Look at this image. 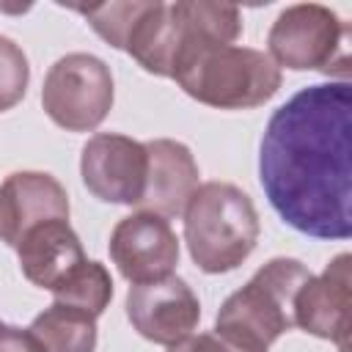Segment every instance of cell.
Returning <instances> with one entry per match:
<instances>
[{
  "label": "cell",
  "mask_w": 352,
  "mask_h": 352,
  "mask_svg": "<svg viewBox=\"0 0 352 352\" xmlns=\"http://www.w3.org/2000/svg\"><path fill=\"white\" fill-rule=\"evenodd\" d=\"M349 80L300 88L270 116L258 146V182L270 206L294 231L314 239H349Z\"/></svg>",
  "instance_id": "1"
},
{
  "label": "cell",
  "mask_w": 352,
  "mask_h": 352,
  "mask_svg": "<svg viewBox=\"0 0 352 352\" xmlns=\"http://www.w3.org/2000/svg\"><path fill=\"white\" fill-rule=\"evenodd\" d=\"M170 80L206 107L253 110L278 94L283 74L261 50L239 44H192L176 58Z\"/></svg>",
  "instance_id": "2"
},
{
  "label": "cell",
  "mask_w": 352,
  "mask_h": 352,
  "mask_svg": "<svg viewBox=\"0 0 352 352\" xmlns=\"http://www.w3.org/2000/svg\"><path fill=\"white\" fill-rule=\"evenodd\" d=\"M184 242L195 267L223 275L248 261L258 242V212L250 195L231 182H204L184 212Z\"/></svg>",
  "instance_id": "3"
},
{
  "label": "cell",
  "mask_w": 352,
  "mask_h": 352,
  "mask_svg": "<svg viewBox=\"0 0 352 352\" xmlns=\"http://www.w3.org/2000/svg\"><path fill=\"white\" fill-rule=\"evenodd\" d=\"M311 275L314 272L300 258H270L242 289L223 300L214 316V330L250 349L267 352L286 330L294 327V297Z\"/></svg>",
  "instance_id": "4"
},
{
  "label": "cell",
  "mask_w": 352,
  "mask_h": 352,
  "mask_svg": "<svg viewBox=\"0 0 352 352\" xmlns=\"http://www.w3.org/2000/svg\"><path fill=\"white\" fill-rule=\"evenodd\" d=\"M267 50L278 69L349 77V25L322 3L283 8L267 33Z\"/></svg>",
  "instance_id": "5"
},
{
  "label": "cell",
  "mask_w": 352,
  "mask_h": 352,
  "mask_svg": "<svg viewBox=\"0 0 352 352\" xmlns=\"http://www.w3.org/2000/svg\"><path fill=\"white\" fill-rule=\"evenodd\" d=\"M116 99L110 66L91 52H69L58 58L41 85V107L52 124L66 132L96 129Z\"/></svg>",
  "instance_id": "6"
},
{
  "label": "cell",
  "mask_w": 352,
  "mask_h": 352,
  "mask_svg": "<svg viewBox=\"0 0 352 352\" xmlns=\"http://www.w3.org/2000/svg\"><path fill=\"white\" fill-rule=\"evenodd\" d=\"M146 143L118 132H99L88 138L80 154L82 184L104 204L138 206L146 190Z\"/></svg>",
  "instance_id": "7"
},
{
  "label": "cell",
  "mask_w": 352,
  "mask_h": 352,
  "mask_svg": "<svg viewBox=\"0 0 352 352\" xmlns=\"http://www.w3.org/2000/svg\"><path fill=\"white\" fill-rule=\"evenodd\" d=\"M124 308L138 336L162 346L184 341L201 322V300L179 275L129 286Z\"/></svg>",
  "instance_id": "8"
},
{
  "label": "cell",
  "mask_w": 352,
  "mask_h": 352,
  "mask_svg": "<svg viewBox=\"0 0 352 352\" xmlns=\"http://www.w3.org/2000/svg\"><path fill=\"white\" fill-rule=\"evenodd\" d=\"M110 258L121 278L148 283L173 275L179 264V236L170 223L154 212H132L116 223L107 242Z\"/></svg>",
  "instance_id": "9"
},
{
  "label": "cell",
  "mask_w": 352,
  "mask_h": 352,
  "mask_svg": "<svg viewBox=\"0 0 352 352\" xmlns=\"http://www.w3.org/2000/svg\"><path fill=\"white\" fill-rule=\"evenodd\" d=\"M352 256L338 253L319 275H311L294 297V327L349 352V294Z\"/></svg>",
  "instance_id": "10"
},
{
  "label": "cell",
  "mask_w": 352,
  "mask_h": 352,
  "mask_svg": "<svg viewBox=\"0 0 352 352\" xmlns=\"http://www.w3.org/2000/svg\"><path fill=\"white\" fill-rule=\"evenodd\" d=\"M66 187L44 170H16L0 182V242L16 248L38 223L69 220Z\"/></svg>",
  "instance_id": "11"
},
{
  "label": "cell",
  "mask_w": 352,
  "mask_h": 352,
  "mask_svg": "<svg viewBox=\"0 0 352 352\" xmlns=\"http://www.w3.org/2000/svg\"><path fill=\"white\" fill-rule=\"evenodd\" d=\"M146 157H148L146 190L138 206L165 220L179 217L190 195L198 190L201 173L192 151L182 140L154 138V140H146Z\"/></svg>",
  "instance_id": "12"
},
{
  "label": "cell",
  "mask_w": 352,
  "mask_h": 352,
  "mask_svg": "<svg viewBox=\"0 0 352 352\" xmlns=\"http://www.w3.org/2000/svg\"><path fill=\"white\" fill-rule=\"evenodd\" d=\"M22 275L38 289H58L82 261L85 250L69 220H47L33 226L14 248Z\"/></svg>",
  "instance_id": "13"
},
{
  "label": "cell",
  "mask_w": 352,
  "mask_h": 352,
  "mask_svg": "<svg viewBox=\"0 0 352 352\" xmlns=\"http://www.w3.org/2000/svg\"><path fill=\"white\" fill-rule=\"evenodd\" d=\"M36 352H94L96 349V319L72 305H47L28 327Z\"/></svg>",
  "instance_id": "14"
},
{
  "label": "cell",
  "mask_w": 352,
  "mask_h": 352,
  "mask_svg": "<svg viewBox=\"0 0 352 352\" xmlns=\"http://www.w3.org/2000/svg\"><path fill=\"white\" fill-rule=\"evenodd\" d=\"M52 297H55V302L72 305V308L85 311L88 316L99 319L113 300V278L102 261L85 258L58 289H52Z\"/></svg>",
  "instance_id": "15"
},
{
  "label": "cell",
  "mask_w": 352,
  "mask_h": 352,
  "mask_svg": "<svg viewBox=\"0 0 352 352\" xmlns=\"http://www.w3.org/2000/svg\"><path fill=\"white\" fill-rule=\"evenodd\" d=\"M143 0H121V3H99V6H80L77 14L85 16V22L94 28L99 38H104L110 47L124 50L132 25L138 22L143 11Z\"/></svg>",
  "instance_id": "16"
},
{
  "label": "cell",
  "mask_w": 352,
  "mask_h": 352,
  "mask_svg": "<svg viewBox=\"0 0 352 352\" xmlns=\"http://www.w3.org/2000/svg\"><path fill=\"white\" fill-rule=\"evenodd\" d=\"M28 82H30L28 55L16 41L0 36V113L11 110L25 99Z\"/></svg>",
  "instance_id": "17"
},
{
  "label": "cell",
  "mask_w": 352,
  "mask_h": 352,
  "mask_svg": "<svg viewBox=\"0 0 352 352\" xmlns=\"http://www.w3.org/2000/svg\"><path fill=\"white\" fill-rule=\"evenodd\" d=\"M168 352H258V349H250L217 330H209V333H192L187 336L184 341L168 346Z\"/></svg>",
  "instance_id": "18"
},
{
  "label": "cell",
  "mask_w": 352,
  "mask_h": 352,
  "mask_svg": "<svg viewBox=\"0 0 352 352\" xmlns=\"http://www.w3.org/2000/svg\"><path fill=\"white\" fill-rule=\"evenodd\" d=\"M0 352H36V344L28 330L0 322Z\"/></svg>",
  "instance_id": "19"
}]
</instances>
